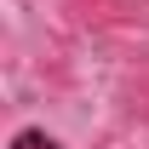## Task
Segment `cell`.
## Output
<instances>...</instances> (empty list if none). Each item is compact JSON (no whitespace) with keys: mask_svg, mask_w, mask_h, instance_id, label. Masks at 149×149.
<instances>
[{"mask_svg":"<svg viewBox=\"0 0 149 149\" xmlns=\"http://www.w3.org/2000/svg\"><path fill=\"white\" fill-rule=\"evenodd\" d=\"M12 149H63V143H57L46 126H23L17 138H12Z\"/></svg>","mask_w":149,"mask_h":149,"instance_id":"1","label":"cell"}]
</instances>
